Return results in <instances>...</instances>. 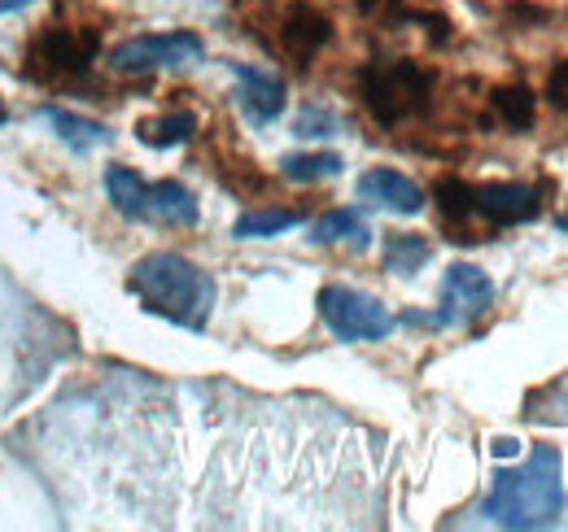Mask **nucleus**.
<instances>
[{
    "label": "nucleus",
    "instance_id": "f257e3e1",
    "mask_svg": "<svg viewBox=\"0 0 568 532\" xmlns=\"http://www.w3.org/2000/svg\"><path fill=\"white\" fill-rule=\"evenodd\" d=\"M481 511L498 529H551L565 511V459H560V450L534 446L520 467L495 471V484H490Z\"/></svg>",
    "mask_w": 568,
    "mask_h": 532
},
{
    "label": "nucleus",
    "instance_id": "f03ea898",
    "mask_svg": "<svg viewBox=\"0 0 568 532\" xmlns=\"http://www.w3.org/2000/svg\"><path fill=\"white\" fill-rule=\"evenodd\" d=\"M433 201L442 209V223L450 241H490L503 227L534 223L542 214V188L538 184H468V180H437Z\"/></svg>",
    "mask_w": 568,
    "mask_h": 532
},
{
    "label": "nucleus",
    "instance_id": "7ed1b4c3",
    "mask_svg": "<svg viewBox=\"0 0 568 532\" xmlns=\"http://www.w3.org/2000/svg\"><path fill=\"white\" fill-rule=\"evenodd\" d=\"M128 288L149 315H158L184 332H206V324H211L214 279L184 254H171V249L144 254L128 275Z\"/></svg>",
    "mask_w": 568,
    "mask_h": 532
},
{
    "label": "nucleus",
    "instance_id": "20e7f679",
    "mask_svg": "<svg viewBox=\"0 0 568 532\" xmlns=\"http://www.w3.org/2000/svg\"><path fill=\"white\" fill-rule=\"evenodd\" d=\"M437 74L412 58H372L358 66V101L381 127H403L428 114Z\"/></svg>",
    "mask_w": 568,
    "mask_h": 532
},
{
    "label": "nucleus",
    "instance_id": "39448f33",
    "mask_svg": "<svg viewBox=\"0 0 568 532\" xmlns=\"http://www.w3.org/2000/svg\"><path fill=\"white\" fill-rule=\"evenodd\" d=\"M105 193L110 205L132 218V223H158V227H197L202 205L180 184V180H158L149 184L132 166H110L105 171Z\"/></svg>",
    "mask_w": 568,
    "mask_h": 532
},
{
    "label": "nucleus",
    "instance_id": "423d86ee",
    "mask_svg": "<svg viewBox=\"0 0 568 532\" xmlns=\"http://www.w3.org/2000/svg\"><path fill=\"white\" fill-rule=\"evenodd\" d=\"M315 310H320L328 332L337 336V340H351V345L385 340L398 328V319L372 293H358L351 284H324L320 297H315Z\"/></svg>",
    "mask_w": 568,
    "mask_h": 532
},
{
    "label": "nucleus",
    "instance_id": "0eeeda50",
    "mask_svg": "<svg viewBox=\"0 0 568 532\" xmlns=\"http://www.w3.org/2000/svg\"><path fill=\"white\" fill-rule=\"evenodd\" d=\"M101 53V35L88 27H44L27 49V74L36 79H79Z\"/></svg>",
    "mask_w": 568,
    "mask_h": 532
},
{
    "label": "nucleus",
    "instance_id": "6e6552de",
    "mask_svg": "<svg viewBox=\"0 0 568 532\" xmlns=\"http://www.w3.org/2000/svg\"><path fill=\"white\" fill-rule=\"evenodd\" d=\"M206 44L193 31H162V35H132L110 53L114 74H153V70H180L202 62Z\"/></svg>",
    "mask_w": 568,
    "mask_h": 532
},
{
    "label": "nucleus",
    "instance_id": "1a4fd4ad",
    "mask_svg": "<svg viewBox=\"0 0 568 532\" xmlns=\"http://www.w3.org/2000/svg\"><path fill=\"white\" fill-rule=\"evenodd\" d=\"M490 301H495V284L481 266L450 263L446 279H442V310L433 319H437V328H459V324H473L477 315H486Z\"/></svg>",
    "mask_w": 568,
    "mask_h": 532
},
{
    "label": "nucleus",
    "instance_id": "9d476101",
    "mask_svg": "<svg viewBox=\"0 0 568 532\" xmlns=\"http://www.w3.org/2000/svg\"><path fill=\"white\" fill-rule=\"evenodd\" d=\"M227 74L236 79V105L254 127H267L284 114V79L250 62H227Z\"/></svg>",
    "mask_w": 568,
    "mask_h": 532
},
{
    "label": "nucleus",
    "instance_id": "9b49d317",
    "mask_svg": "<svg viewBox=\"0 0 568 532\" xmlns=\"http://www.w3.org/2000/svg\"><path fill=\"white\" fill-rule=\"evenodd\" d=\"M328 40H333V22H328L315 4H306V0L288 4V13H284V22H281V49L288 53L293 66L306 70L320 58V49H324Z\"/></svg>",
    "mask_w": 568,
    "mask_h": 532
},
{
    "label": "nucleus",
    "instance_id": "f8f14e48",
    "mask_svg": "<svg viewBox=\"0 0 568 532\" xmlns=\"http://www.w3.org/2000/svg\"><path fill=\"white\" fill-rule=\"evenodd\" d=\"M358 201L389 209V214H407V218H416L428 205L425 188L416 180H407L403 171H389V166H372L367 175H358Z\"/></svg>",
    "mask_w": 568,
    "mask_h": 532
},
{
    "label": "nucleus",
    "instance_id": "ddd939ff",
    "mask_svg": "<svg viewBox=\"0 0 568 532\" xmlns=\"http://www.w3.org/2000/svg\"><path fill=\"white\" fill-rule=\"evenodd\" d=\"M40 123H49V127H53V135H58V140L71 149L74 157H88V153H97V149L114 144V132H110L105 123L83 119V114L62 110V105H40Z\"/></svg>",
    "mask_w": 568,
    "mask_h": 532
},
{
    "label": "nucleus",
    "instance_id": "4468645a",
    "mask_svg": "<svg viewBox=\"0 0 568 532\" xmlns=\"http://www.w3.org/2000/svg\"><path fill=\"white\" fill-rule=\"evenodd\" d=\"M372 241V227L363 223L355 205H342V209H328L324 218H315L311 227V245H351V249H367Z\"/></svg>",
    "mask_w": 568,
    "mask_h": 532
},
{
    "label": "nucleus",
    "instance_id": "2eb2a0df",
    "mask_svg": "<svg viewBox=\"0 0 568 532\" xmlns=\"http://www.w3.org/2000/svg\"><path fill=\"white\" fill-rule=\"evenodd\" d=\"M490 110L507 132H529L538 123V96L525 83H503L490 92Z\"/></svg>",
    "mask_w": 568,
    "mask_h": 532
},
{
    "label": "nucleus",
    "instance_id": "dca6fc26",
    "mask_svg": "<svg viewBox=\"0 0 568 532\" xmlns=\"http://www.w3.org/2000/svg\"><path fill=\"white\" fill-rule=\"evenodd\" d=\"M428 258H433V245H428L425 236H416V232H389L385 245H381L385 270L389 275H403V279H412Z\"/></svg>",
    "mask_w": 568,
    "mask_h": 532
},
{
    "label": "nucleus",
    "instance_id": "f3484780",
    "mask_svg": "<svg viewBox=\"0 0 568 532\" xmlns=\"http://www.w3.org/2000/svg\"><path fill=\"white\" fill-rule=\"evenodd\" d=\"M193 135H197V114L193 110H171L162 119L136 123V140L144 149H175V144H189Z\"/></svg>",
    "mask_w": 568,
    "mask_h": 532
},
{
    "label": "nucleus",
    "instance_id": "a211bd4d",
    "mask_svg": "<svg viewBox=\"0 0 568 532\" xmlns=\"http://www.w3.org/2000/svg\"><path fill=\"white\" fill-rule=\"evenodd\" d=\"M302 218H306L302 209H245L232 223V236L236 241H267V236H281L288 227H297Z\"/></svg>",
    "mask_w": 568,
    "mask_h": 532
},
{
    "label": "nucleus",
    "instance_id": "6ab92c4d",
    "mask_svg": "<svg viewBox=\"0 0 568 532\" xmlns=\"http://www.w3.org/2000/svg\"><path fill=\"white\" fill-rule=\"evenodd\" d=\"M342 157L337 153H288L281 157V175L288 184H320V180H333L342 175Z\"/></svg>",
    "mask_w": 568,
    "mask_h": 532
},
{
    "label": "nucleus",
    "instance_id": "aec40b11",
    "mask_svg": "<svg viewBox=\"0 0 568 532\" xmlns=\"http://www.w3.org/2000/svg\"><path fill=\"white\" fill-rule=\"evenodd\" d=\"M337 132H342V119L333 110H324V105H306L293 119V135H302V140H324V135H337Z\"/></svg>",
    "mask_w": 568,
    "mask_h": 532
},
{
    "label": "nucleus",
    "instance_id": "412c9836",
    "mask_svg": "<svg viewBox=\"0 0 568 532\" xmlns=\"http://www.w3.org/2000/svg\"><path fill=\"white\" fill-rule=\"evenodd\" d=\"M547 105L560 110V114H568V58L565 62H556V70L547 74Z\"/></svg>",
    "mask_w": 568,
    "mask_h": 532
},
{
    "label": "nucleus",
    "instance_id": "4be33fe9",
    "mask_svg": "<svg viewBox=\"0 0 568 532\" xmlns=\"http://www.w3.org/2000/svg\"><path fill=\"white\" fill-rule=\"evenodd\" d=\"M490 450H495L498 459H507V454H520V441H516V437H495Z\"/></svg>",
    "mask_w": 568,
    "mask_h": 532
},
{
    "label": "nucleus",
    "instance_id": "5701e85b",
    "mask_svg": "<svg viewBox=\"0 0 568 532\" xmlns=\"http://www.w3.org/2000/svg\"><path fill=\"white\" fill-rule=\"evenodd\" d=\"M31 0H0V13H18V9H27Z\"/></svg>",
    "mask_w": 568,
    "mask_h": 532
},
{
    "label": "nucleus",
    "instance_id": "b1692460",
    "mask_svg": "<svg viewBox=\"0 0 568 532\" xmlns=\"http://www.w3.org/2000/svg\"><path fill=\"white\" fill-rule=\"evenodd\" d=\"M556 227H560V232H565V236H568V205H565V209H560V214H556Z\"/></svg>",
    "mask_w": 568,
    "mask_h": 532
},
{
    "label": "nucleus",
    "instance_id": "393cba45",
    "mask_svg": "<svg viewBox=\"0 0 568 532\" xmlns=\"http://www.w3.org/2000/svg\"><path fill=\"white\" fill-rule=\"evenodd\" d=\"M4 123H9V110H4V101H0V127H4Z\"/></svg>",
    "mask_w": 568,
    "mask_h": 532
}]
</instances>
